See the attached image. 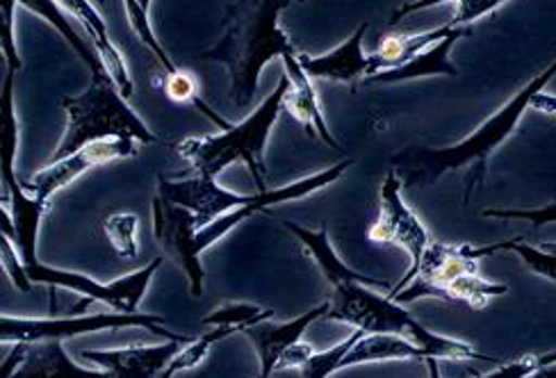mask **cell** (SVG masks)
Returning a JSON list of instances; mask_svg holds the SVG:
<instances>
[{"label": "cell", "mask_w": 556, "mask_h": 378, "mask_svg": "<svg viewBox=\"0 0 556 378\" xmlns=\"http://www.w3.org/2000/svg\"><path fill=\"white\" fill-rule=\"evenodd\" d=\"M554 78L556 60L543 71V74H539L534 80H529L511 101L502 110H497L489 122L481 124L468 139H463L458 144L447 149L410 147L392 158V169L397 172L404 187H429L445 174L458 172L463 167H472V174L468 176L466 182V199H463V203H468L475 189L483 185L491 155L514 135L527 110H539L543 114L556 116V97L545 93L547 83Z\"/></svg>", "instance_id": "1"}, {"label": "cell", "mask_w": 556, "mask_h": 378, "mask_svg": "<svg viewBox=\"0 0 556 378\" xmlns=\"http://www.w3.org/2000/svg\"><path fill=\"white\" fill-rule=\"evenodd\" d=\"M288 5L290 0H238L226 10L222 39L203 51V60L226 66L230 99L238 108L256 99L265 64L294 51L278 26V16Z\"/></svg>", "instance_id": "2"}, {"label": "cell", "mask_w": 556, "mask_h": 378, "mask_svg": "<svg viewBox=\"0 0 556 378\" xmlns=\"http://www.w3.org/2000/svg\"><path fill=\"white\" fill-rule=\"evenodd\" d=\"M327 319L352 324L354 328L365 330L367 336H402L425 349L427 356L435 361H483L500 365L497 358L479 353L468 342L431 333L402 303L379 294L365 282H342V286L333 288Z\"/></svg>", "instance_id": "3"}, {"label": "cell", "mask_w": 556, "mask_h": 378, "mask_svg": "<svg viewBox=\"0 0 556 378\" xmlns=\"http://www.w3.org/2000/svg\"><path fill=\"white\" fill-rule=\"evenodd\" d=\"M290 91L288 74L278 80L276 89L269 97L251 112V116L242 124L230 126L222 135H203V137H188L176 147L178 155L192 164V169L199 176L217 178L228 164L244 162L253 182H256L258 192H265V147L269 133L283 112L286 97Z\"/></svg>", "instance_id": "4"}, {"label": "cell", "mask_w": 556, "mask_h": 378, "mask_svg": "<svg viewBox=\"0 0 556 378\" xmlns=\"http://www.w3.org/2000/svg\"><path fill=\"white\" fill-rule=\"evenodd\" d=\"M66 130L51 162L74 155L87 144L105 139H130L137 144H155L157 137L126 103L117 83L108 74L91 76V85L80 97H64Z\"/></svg>", "instance_id": "5"}, {"label": "cell", "mask_w": 556, "mask_h": 378, "mask_svg": "<svg viewBox=\"0 0 556 378\" xmlns=\"http://www.w3.org/2000/svg\"><path fill=\"white\" fill-rule=\"evenodd\" d=\"M350 167H354V160L346 158L333 164V167L327 172H317L304 180H296L278 189H265V192H256V194L228 192V189L217 185L215 178H205L199 174L197 178H185V180H169L165 176H157V194L169 203L182 205L190 212H194L197 226L203 228L211 222H215L217 217L228 215V212L247 207V205H261L263 210H269L274 205H281L288 201L306 199L319 192V189L340 180Z\"/></svg>", "instance_id": "6"}, {"label": "cell", "mask_w": 556, "mask_h": 378, "mask_svg": "<svg viewBox=\"0 0 556 378\" xmlns=\"http://www.w3.org/2000/svg\"><path fill=\"white\" fill-rule=\"evenodd\" d=\"M153 232L155 240L162 244L174 260L176 265L185 272L190 280V294L199 299L203 294V267H201V253L219 242L226 232L240 226L242 222L256 217L258 212H267L261 205H247L240 210L228 212V215L217 217L207 226L199 228L194 212L188 207L169 203L160 194L153 199Z\"/></svg>", "instance_id": "7"}, {"label": "cell", "mask_w": 556, "mask_h": 378, "mask_svg": "<svg viewBox=\"0 0 556 378\" xmlns=\"http://www.w3.org/2000/svg\"><path fill=\"white\" fill-rule=\"evenodd\" d=\"M167 324L165 317L160 315H144V313H108V315H68V317H51V319H23V317H0V340L3 344L8 342H46V340H72L83 333H97V330L105 328H130V326H142L149 328L151 333L167 336L169 340H182V342H194L192 338L174 336L162 326Z\"/></svg>", "instance_id": "8"}, {"label": "cell", "mask_w": 556, "mask_h": 378, "mask_svg": "<svg viewBox=\"0 0 556 378\" xmlns=\"http://www.w3.org/2000/svg\"><path fill=\"white\" fill-rule=\"evenodd\" d=\"M160 265H162V257H153L147 267L137 269L128 276H122L117 280H112V282H108V286H103V282L89 278L80 272H66V269L49 267L41 263L26 267V272L33 282L49 286L53 292L58 288H64V290H72V292L85 297L72 311V315H80L91 301L105 303L108 308H112L114 313H137L139 301L144 299Z\"/></svg>", "instance_id": "9"}, {"label": "cell", "mask_w": 556, "mask_h": 378, "mask_svg": "<svg viewBox=\"0 0 556 378\" xmlns=\"http://www.w3.org/2000/svg\"><path fill=\"white\" fill-rule=\"evenodd\" d=\"M500 251H502V242L489 244V247L431 242L417 269L410 276H404L400 286L392 288L388 297L395 299L402 305L422 297L445 301V292L452 280H456L463 274L479 272L481 260L491 257Z\"/></svg>", "instance_id": "10"}, {"label": "cell", "mask_w": 556, "mask_h": 378, "mask_svg": "<svg viewBox=\"0 0 556 378\" xmlns=\"http://www.w3.org/2000/svg\"><path fill=\"white\" fill-rule=\"evenodd\" d=\"M402 189V178L397 176L395 169H390L381 185L379 219L369 228L367 238L379 244H392L404 249L410 255V269L404 276H410L417 269V265H420L425 251L431 244V238L427 226L404 201Z\"/></svg>", "instance_id": "11"}, {"label": "cell", "mask_w": 556, "mask_h": 378, "mask_svg": "<svg viewBox=\"0 0 556 378\" xmlns=\"http://www.w3.org/2000/svg\"><path fill=\"white\" fill-rule=\"evenodd\" d=\"M139 151L137 141L130 139H105V141H94V144H87L74 155L62 158L58 162H49L43 169H39L28 182L26 189L37 199L51 203L53 194H58L60 189H64L68 182H74L80 178L85 172L103 167V164H110L114 160H126L135 158Z\"/></svg>", "instance_id": "12"}, {"label": "cell", "mask_w": 556, "mask_h": 378, "mask_svg": "<svg viewBox=\"0 0 556 378\" xmlns=\"http://www.w3.org/2000/svg\"><path fill=\"white\" fill-rule=\"evenodd\" d=\"M185 344L190 342L169 340L157 346L130 344L124 349H83L80 358L101 365L110 378H160Z\"/></svg>", "instance_id": "13"}, {"label": "cell", "mask_w": 556, "mask_h": 378, "mask_svg": "<svg viewBox=\"0 0 556 378\" xmlns=\"http://www.w3.org/2000/svg\"><path fill=\"white\" fill-rule=\"evenodd\" d=\"M3 176V205L10 210L14 224V247L18 249L26 267L37 265V238L41 219L49 212V203L30 194L26 185L18 182L14 172H0Z\"/></svg>", "instance_id": "14"}, {"label": "cell", "mask_w": 556, "mask_h": 378, "mask_svg": "<svg viewBox=\"0 0 556 378\" xmlns=\"http://www.w3.org/2000/svg\"><path fill=\"white\" fill-rule=\"evenodd\" d=\"M329 311H331V301H324L321 305H315V308L308 311L306 315H299L288 324H271L267 319L256 326H249L244 330V336L253 342V346H256L258 361H261V378H269L276 371V365L281 361L283 353L304 338L306 330L317 319H327Z\"/></svg>", "instance_id": "15"}, {"label": "cell", "mask_w": 556, "mask_h": 378, "mask_svg": "<svg viewBox=\"0 0 556 378\" xmlns=\"http://www.w3.org/2000/svg\"><path fill=\"white\" fill-rule=\"evenodd\" d=\"M283 64H286V74L290 78V91L286 97L283 110H288L299 124H304L311 135H317L324 144H329L336 151H342L338 139L331 135L327 122H324L317 91L311 83V76L304 71V66H301L296 53L294 51L286 53Z\"/></svg>", "instance_id": "16"}, {"label": "cell", "mask_w": 556, "mask_h": 378, "mask_svg": "<svg viewBox=\"0 0 556 378\" xmlns=\"http://www.w3.org/2000/svg\"><path fill=\"white\" fill-rule=\"evenodd\" d=\"M369 23H361L358 30L346 39L336 51L311 58L296 55L311 78H324L333 83H356L361 76L369 74V55L363 53V39L367 35Z\"/></svg>", "instance_id": "17"}, {"label": "cell", "mask_w": 556, "mask_h": 378, "mask_svg": "<svg viewBox=\"0 0 556 378\" xmlns=\"http://www.w3.org/2000/svg\"><path fill=\"white\" fill-rule=\"evenodd\" d=\"M58 3L68 12L74 14L80 26H85L87 35L91 37V46L99 51L108 74L112 76V80L117 83L119 91L124 93V99H130L132 93V80H130V74L126 68V60L124 55L119 53L117 46H114V41L110 39V33H108V26L103 16L99 14V10L89 3V0H58Z\"/></svg>", "instance_id": "18"}, {"label": "cell", "mask_w": 556, "mask_h": 378, "mask_svg": "<svg viewBox=\"0 0 556 378\" xmlns=\"http://www.w3.org/2000/svg\"><path fill=\"white\" fill-rule=\"evenodd\" d=\"M470 28H456L447 39L438 41L431 49L422 51L420 55H415L410 62L397 66V68H388L379 71V74L369 76L363 80V85H390V83H404V80H415V78H427V76H458V68L450 62V53L454 49V43L463 37H470Z\"/></svg>", "instance_id": "19"}, {"label": "cell", "mask_w": 556, "mask_h": 378, "mask_svg": "<svg viewBox=\"0 0 556 378\" xmlns=\"http://www.w3.org/2000/svg\"><path fill=\"white\" fill-rule=\"evenodd\" d=\"M10 378H110V374L80 367L64 351L62 340H46L28 344L26 358Z\"/></svg>", "instance_id": "20"}, {"label": "cell", "mask_w": 556, "mask_h": 378, "mask_svg": "<svg viewBox=\"0 0 556 378\" xmlns=\"http://www.w3.org/2000/svg\"><path fill=\"white\" fill-rule=\"evenodd\" d=\"M283 226L294 235V238L304 244V249L308 251V255L315 260L319 272L324 274V278L329 280L331 288L342 286V282H365V286H372V288H381L383 280L377 278H369L361 272H354L352 267H346L342 260L338 257V253L331 247L329 240V228L324 226L319 230H311L306 226H299L294 222H283Z\"/></svg>", "instance_id": "21"}, {"label": "cell", "mask_w": 556, "mask_h": 378, "mask_svg": "<svg viewBox=\"0 0 556 378\" xmlns=\"http://www.w3.org/2000/svg\"><path fill=\"white\" fill-rule=\"evenodd\" d=\"M456 28L452 26H440L435 30L429 33H420V35H402V33H390L381 39L379 51L375 55H369V76L379 74V71H388V68H397L406 62H410L415 55H420L422 51L431 49L438 41L447 39Z\"/></svg>", "instance_id": "22"}, {"label": "cell", "mask_w": 556, "mask_h": 378, "mask_svg": "<svg viewBox=\"0 0 556 378\" xmlns=\"http://www.w3.org/2000/svg\"><path fill=\"white\" fill-rule=\"evenodd\" d=\"M392 361H422L427 363V351L413 344L402 336H363L352 351L340 363L342 367L367 365V363H392Z\"/></svg>", "instance_id": "23"}, {"label": "cell", "mask_w": 556, "mask_h": 378, "mask_svg": "<svg viewBox=\"0 0 556 378\" xmlns=\"http://www.w3.org/2000/svg\"><path fill=\"white\" fill-rule=\"evenodd\" d=\"M16 3L23 5L26 10H30V12H35V14H39L43 21H49L51 26L64 37V41H66L68 46H72V49L80 55V60L89 66L91 76H94V74H105L108 68H105V64H103L99 51L94 49V46H89V43L74 30V26H72V23H68V18L64 16V12H62L58 0H16Z\"/></svg>", "instance_id": "24"}, {"label": "cell", "mask_w": 556, "mask_h": 378, "mask_svg": "<svg viewBox=\"0 0 556 378\" xmlns=\"http://www.w3.org/2000/svg\"><path fill=\"white\" fill-rule=\"evenodd\" d=\"M160 87L174 103H190L201 114H205L207 119H211L217 128H222V130L230 128V124L226 119H222V116L199 97V85H197V78L190 74V71L176 68V71H172V74H165V71H162Z\"/></svg>", "instance_id": "25"}, {"label": "cell", "mask_w": 556, "mask_h": 378, "mask_svg": "<svg viewBox=\"0 0 556 378\" xmlns=\"http://www.w3.org/2000/svg\"><path fill=\"white\" fill-rule=\"evenodd\" d=\"M508 288L504 282H495L479 276V272L475 274H463L456 280L450 282V288L445 292V301H456V303H466L475 311L485 308L491 303V299H497L502 294H506Z\"/></svg>", "instance_id": "26"}, {"label": "cell", "mask_w": 556, "mask_h": 378, "mask_svg": "<svg viewBox=\"0 0 556 378\" xmlns=\"http://www.w3.org/2000/svg\"><path fill=\"white\" fill-rule=\"evenodd\" d=\"M124 3H126V14L130 18V26L135 28L137 37L142 39V43H147V49L155 55L160 68L165 71V74H172V71H176L178 66L172 62L167 51L162 49L153 28H151V21H149L151 0H124Z\"/></svg>", "instance_id": "27"}, {"label": "cell", "mask_w": 556, "mask_h": 378, "mask_svg": "<svg viewBox=\"0 0 556 378\" xmlns=\"http://www.w3.org/2000/svg\"><path fill=\"white\" fill-rule=\"evenodd\" d=\"M274 317V311H263L258 308V305H251V303H226L222 305L219 311H213L207 317H203V326H233L238 328L240 333H244V330L249 326H256L261 322H267Z\"/></svg>", "instance_id": "28"}, {"label": "cell", "mask_w": 556, "mask_h": 378, "mask_svg": "<svg viewBox=\"0 0 556 378\" xmlns=\"http://www.w3.org/2000/svg\"><path fill=\"white\" fill-rule=\"evenodd\" d=\"M502 251L518 253L529 272L556 282V244H543V249H536L525 244V238H514L502 242Z\"/></svg>", "instance_id": "29"}, {"label": "cell", "mask_w": 556, "mask_h": 378, "mask_svg": "<svg viewBox=\"0 0 556 378\" xmlns=\"http://www.w3.org/2000/svg\"><path fill=\"white\" fill-rule=\"evenodd\" d=\"M105 235L110 244L114 247L122 257L132 260L139 253L137 247V230H139V219L137 215H130V212H117V215H110L103 224Z\"/></svg>", "instance_id": "30"}, {"label": "cell", "mask_w": 556, "mask_h": 378, "mask_svg": "<svg viewBox=\"0 0 556 378\" xmlns=\"http://www.w3.org/2000/svg\"><path fill=\"white\" fill-rule=\"evenodd\" d=\"M18 144V124L14 116V74H5L3 80V162L0 172H14V158Z\"/></svg>", "instance_id": "31"}, {"label": "cell", "mask_w": 556, "mask_h": 378, "mask_svg": "<svg viewBox=\"0 0 556 378\" xmlns=\"http://www.w3.org/2000/svg\"><path fill=\"white\" fill-rule=\"evenodd\" d=\"M367 336L365 330L361 328H354V333L346 338L344 342L336 344L333 349L329 351H321V353H315V356L308 361V365L301 369V374H304V378H329L333 371L340 369V363L342 358L346 356V353L352 351V346L363 338Z\"/></svg>", "instance_id": "32"}, {"label": "cell", "mask_w": 556, "mask_h": 378, "mask_svg": "<svg viewBox=\"0 0 556 378\" xmlns=\"http://www.w3.org/2000/svg\"><path fill=\"white\" fill-rule=\"evenodd\" d=\"M481 217L489 219H520L529 222L534 228L547 226L556 222V199L543 207H531V210H504V207H489L481 212Z\"/></svg>", "instance_id": "33"}, {"label": "cell", "mask_w": 556, "mask_h": 378, "mask_svg": "<svg viewBox=\"0 0 556 378\" xmlns=\"http://www.w3.org/2000/svg\"><path fill=\"white\" fill-rule=\"evenodd\" d=\"M554 363H556V351L543 353V356H522L514 363L500 365V369L485 374V376H479V378H527V376L536 374L539 369H543L547 365H554Z\"/></svg>", "instance_id": "34"}, {"label": "cell", "mask_w": 556, "mask_h": 378, "mask_svg": "<svg viewBox=\"0 0 556 378\" xmlns=\"http://www.w3.org/2000/svg\"><path fill=\"white\" fill-rule=\"evenodd\" d=\"M0 260H3V269L12 278V286L21 292L33 290V280L26 272V263H23L21 253L14 251V242L3 235V244H0Z\"/></svg>", "instance_id": "35"}, {"label": "cell", "mask_w": 556, "mask_h": 378, "mask_svg": "<svg viewBox=\"0 0 556 378\" xmlns=\"http://www.w3.org/2000/svg\"><path fill=\"white\" fill-rule=\"evenodd\" d=\"M506 0H458L456 14L452 18V28H468L472 21L495 12Z\"/></svg>", "instance_id": "36"}, {"label": "cell", "mask_w": 556, "mask_h": 378, "mask_svg": "<svg viewBox=\"0 0 556 378\" xmlns=\"http://www.w3.org/2000/svg\"><path fill=\"white\" fill-rule=\"evenodd\" d=\"M14 3L16 0H3V58L8 64L10 74H16L21 68V58L16 53V46H14Z\"/></svg>", "instance_id": "37"}, {"label": "cell", "mask_w": 556, "mask_h": 378, "mask_svg": "<svg viewBox=\"0 0 556 378\" xmlns=\"http://www.w3.org/2000/svg\"><path fill=\"white\" fill-rule=\"evenodd\" d=\"M315 349L308 344V342H304V340H299L296 344H292L283 356H281V361H278V365H276V371H288V369H304L306 365H308V361L315 356Z\"/></svg>", "instance_id": "38"}, {"label": "cell", "mask_w": 556, "mask_h": 378, "mask_svg": "<svg viewBox=\"0 0 556 378\" xmlns=\"http://www.w3.org/2000/svg\"><path fill=\"white\" fill-rule=\"evenodd\" d=\"M443 3H450V0H413V3L402 5L395 14H392V18H390V26H397V23H400L402 18H406L408 14L422 12V10H429V8H435V5H443Z\"/></svg>", "instance_id": "39"}, {"label": "cell", "mask_w": 556, "mask_h": 378, "mask_svg": "<svg viewBox=\"0 0 556 378\" xmlns=\"http://www.w3.org/2000/svg\"><path fill=\"white\" fill-rule=\"evenodd\" d=\"M527 378H556V363H554V365H547V367H543V369H539L536 374H531V376H527Z\"/></svg>", "instance_id": "40"}, {"label": "cell", "mask_w": 556, "mask_h": 378, "mask_svg": "<svg viewBox=\"0 0 556 378\" xmlns=\"http://www.w3.org/2000/svg\"><path fill=\"white\" fill-rule=\"evenodd\" d=\"M301 3H306V0H301Z\"/></svg>", "instance_id": "41"}, {"label": "cell", "mask_w": 556, "mask_h": 378, "mask_svg": "<svg viewBox=\"0 0 556 378\" xmlns=\"http://www.w3.org/2000/svg\"><path fill=\"white\" fill-rule=\"evenodd\" d=\"M258 378H261V376H258Z\"/></svg>", "instance_id": "42"}]
</instances>
